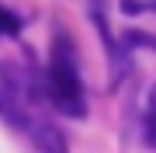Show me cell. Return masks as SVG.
<instances>
[{"label": "cell", "instance_id": "cell-5", "mask_svg": "<svg viewBox=\"0 0 156 153\" xmlns=\"http://www.w3.org/2000/svg\"><path fill=\"white\" fill-rule=\"evenodd\" d=\"M122 11L125 14H139V11H146V4H139V0H122Z\"/></svg>", "mask_w": 156, "mask_h": 153}, {"label": "cell", "instance_id": "cell-3", "mask_svg": "<svg viewBox=\"0 0 156 153\" xmlns=\"http://www.w3.org/2000/svg\"><path fill=\"white\" fill-rule=\"evenodd\" d=\"M17 28H21L17 14H11L7 7H0V35H17Z\"/></svg>", "mask_w": 156, "mask_h": 153}, {"label": "cell", "instance_id": "cell-1", "mask_svg": "<svg viewBox=\"0 0 156 153\" xmlns=\"http://www.w3.org/2000/svg\"><path fill=\"white\" fill-rule=\"evenodd\" d=\"M45 91H49L52 104L66 115H83V91H80V77L73 70V59L66 52V42L59 38V49L52 52V66L45 77Z\"/></svg>", "mask_w": 156, "mask_h": 153}, {"label": "cell", "instance_id": "cell-6", "mask_svg": "<svg viewBox=\"0 0 156 153\" xmlns=\"http://www.w3.org/2000/svg\"><path fill=\"white\" fill-rule=\"evenodd\" d=\"M128 42H135V46H153V49H156V38H149V35H135V31H132Z\"/></svg>", "mask_w": 156, "mask_h": 153}, {"label": "cell", "instance_id": "cell-4", "mask_svg": "<svg viewBox=\"0 0 156 153\" xmlns=\"http://www.w3.org/2000/svg\"><path fill=\"white\" fill-rule=\"evenodd\" d=\"M146 143H149V146H156V108H149V111H146Z\"/></svg>", "mask_w": 156, "mask_h": 153}, {"label": "cell", "instance_id": "cell-7", "mask_svg": "<svg viewBox=\"0 0 156 153\" xmlns=\"http://www.w3.org/2000/svg\"><path fill=\"white\" fill-rule=\"evenodd\" d=\"M153 108H156V87H153Z\"/></svg>", "mask_w": 156, "mask_h": 153}, {"label": "cell", "instance_id": "cell-2", "mask_svg": "<svg viewBox=\"0 0 156 153\" xmlns=\"http://www.w3.org/2000/svg\"><path fill=\"white\" fill-rule=\"evenodd\" d=\"M28 129H31V136H35V146H38V150H56V153H62V150H66L62 136H59L56 129H52V125H45V122H31Z\"/></svg>", "mask_w": 156, "mask_h": 153}]
</instances>
